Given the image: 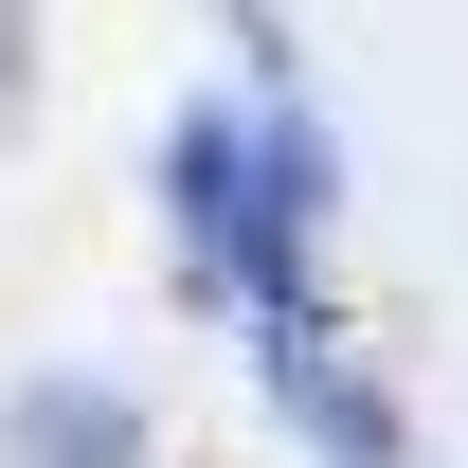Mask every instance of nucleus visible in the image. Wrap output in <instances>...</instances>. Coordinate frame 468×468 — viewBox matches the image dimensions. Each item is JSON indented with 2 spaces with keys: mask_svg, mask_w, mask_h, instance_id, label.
Returning <instances> with one entry per match:
<instances>
[{
  "mask_svg": "<svg viewBox=\"0 0 468 468\" xmlns=\"http://www.w3.org/2000/svg\"><path fill=\"white\" fill-rule=\"evenodd\" d=\"M271 397L306 414V451H324V468H397V414L324 360V324H306V306H271Z\"/></svg>",
  "mask_w": 468,
  "mask_h": 468,
  "instance_id": "f257e3e1",
  "label": "nucleus"
},
{
  "mask_svg": "<svg viewBox=\"0 0 468 468\" xmlns=\"http://www.w3.org/2000/svg\"><path fill=\"white\" fill-rule=\"evenodd\" d=\"M18 468H144V414L109 378H37L18 397Z\"/></svg>",
  "mask_w": 468,
  "mask_h": 468,
  "instance_id": "f03ea898",
  "label": "nucleus"
}]
</instances>
